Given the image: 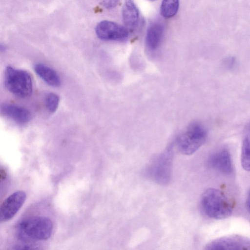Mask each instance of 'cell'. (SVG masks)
<instances>
[{
  "label": "cell",
  "instance_id": "cell-15",
  "mask_svg": "<svg viewBox=\"0 0 250 250\" xmlns=\"http://www.w3.org/2000/svg\"><path fill=\"white\" fill-rule=\"evenodd\" d=\"M179 0H163L160 13L165 18H170L177 12L179 8Z\"/></svg>",
  "mask_w": 250,
  "mask_h": 250
},
{
  "label": "cell",
  "instance_id": "cell-8",
  "mask_svg": "<svg viewBox=\"0 0 250 250\" xmlns=\"http://www.w3.org/2000/svg\"><path fill=\"white\" fill-rule=\"evenodd\" d=\"M26 194L23 190H18L7 197L0 208V222L11 219L23 205Z\"/></svg>",
  "mask_w": 250,
  "mask_h": 250
},
{
  "label": "cell",
  "instance_id": "cell-14",
  "mask_svg": "<svg viewBox=\"0 0 250 250\" xmlns=\"http://www.w3.org/2000/svg\"><path fill=\"white\" fill-rule=\"evenodd\" d=\"M241 163L244 169L250 171V123L245 128L241 148Z\"/></svg>",
  "mask_w": 250,
  "mask_h": 250
},
{
  "label": "cell",
  "instance_id": "cell-4",
  "mask_svg": "<svg viewBox=\"0 0 250 250\" xmlns=\"http://www.w3.org/2000/svg\"><path fill=\"white\" fill-rule=\"evenodd\" d=\"M207 137V130L201 123L190 124L178 137L176 141L179 151L185 155L195 153L204 144Z\"/></svg>",
  "mask_w": 250,
  "mask_h": 250
},
{
  "label": "cell",
  "instance_id": "cell-3",
  "mask_svg": "<svg viewBox=\"0 0 250 250\" xmlns=\"http://www.w3.org/2000/svg\"><path fill=\"white\" fill-rule=\"evenodd\" d=\"M4 81L7 89L17 97L24 98L32 94V78L25 70L7 66L5 70Z\"/></svg>",
  "mask_w": 250,
  "mask_h": 250
},
{
  "label": "cell",
  "instance_id": "cell-9",
  "mask_svg": "<svg viewBox=\"0 0 250 250\" xmlns=\"http://www.w3.org/2000/svg\"><path fill=\"white\" fill-rule=\"evenodd\" d=\"M208 164L211 168L226 175L230 174L233 171L231 155L226 148L220 149L212 154L208 159Z\"/></svg>",
  "mask_w": 250,
  "mask_h": 250
},
{
  "label": "cell",
  "instance_id": "cell-18",
  "mask_svg": "<svg viewBox=\"0 0 250 250\" xmlns=\"http://www.w3.org/2000/svg\"><path fill=\"white\" fill-rule=\"evenodd\" d=\"M235 60L233 58H228L224 61V65L228 68H231L234 66Z\"/></svg>",
  "mask_w": 250,
  "mask_h": 250
},
{
  "label": "cell",
  "instance_id": "cell-20",
  "mask_svg": "<svg viewBox=\"0 0 250 250\" xmlns=\"http://www.w3.org/2000/svg\"><path fill=\"white\" fill-rule=\"evenodd\" d=\"M6 49L5 46H3L2 44L0 45V50L2 51V50H4Z\"/></svg>",
  "mask_w": 250,
  "mask_h": 250
},
{
  "label": "cell",
  "instance_id": "cell-5",
  "mask_svg": "<svg viewBox=\"0 0 250 250\" xmlns=\"http://www.w3.org/2000/svg\"><path fill=\"white\" fill-rule=\"evenodd\" d=\"M173 149L169 146L151 164L147 170L148 176L158 184H166L171 178Z\"/></svg>",
  "mask_w": 250,
  "mask_h": 250
},
{
  "label": "cell",
  "instance_id": "cell-17",
  "mask_svg": "<svg viewBox=\"0 0 250 250\" xmlns=\"http://www.w3.org/2000/svg\"><path fill=\"white\" fill-rule=\"evenodd\" d=\"M119 0H102L103 6L107 9L113 8L117 5Z\"/></svg>",
  "mask_w": 250,
  "mask_h": 250
},
{
  "label": "cell",
  "instance_id": "cell-13",
  "mask_svg": "<svg viewBox=\"0 0 250 250\" xmlns=\"http://www.w3.org/2000/svg\"><path fill=\"white\" fill-rule=\"evenodd\" d=\"M34 69L37 74L49 85L57 87L61 84V81L59 75L52 68L38 63L34 65Z\"/></svg>",
  "mask_w": 250,
  "mask_h": 250
},
{
  "label": "cell",
  "instance_id": "cell-11",
  "mask_svg": "<svg viewBox=\"0 0 250 250\" xmlns=\"http://www.w3.org/2000/svg\"><path fill=\"white\" fill-rule=\"evenodd\" d=\"M164 33V26L161 23L155 22L149 25L146 37V45L149 50L155 51L159 47Z\"/></svg>",
  "mask_w": 250,
  "mask_h": 250
},
{
  "label": "cell",
  "instance_id": "cell-19",
  "mask_svg": "<svg viewBox=\"0 0 250 250\" xmlns=\"http://www.w3.org/2000/svg\"><path fill=\"white\" fill-rule=\"evenodd\" d=\"M246 206L247 209L250 213V190H249L246 200Z\"/></svg>",
  "mask_w": 250,
  "mask_h": 250
},
{
  "label": "cell",
  "instance_id": "cell-10",
  "mask_svg": "<svg viewBox=\"0 0 250 250\" xmlns=\"http://www.w3.org/2000/svg\"><path fill=\"white\" fill-rule=\"evenodd\" d=\"M0 111L3 115L19 124H26L31 118V113L27 109L13 104H2Z\"/></svg>",
  "mask_w": 250,
  "mask_h": 250
},
{
  "label": "cell",
  "instance_id": "cell-16",
  "mask_svg": "<svg viewBox=\"0 0 250 250\" xmlns=\"http://www.w3.org/2000/svg\"><path fill=\"white\" fill-rule=\"evenodd\" d=\"M45 104L47 110L50 113H54L58 108L59 97L55 93H50L46 96Z\"/></svg>",
  "mask_w": 250,
  "mask_h": 250
},
{
  "label": "cell",
  "instance_id": "cell-12",
  "mask_svg": "<svg viewBox=\"0 0 250 250\" xmlns=\"http://www.w3.org/2000/svg\"><path fill=\"white\" fill-rule=\"evenodd\" d=\"M123 21L125 25L134 29L138 24L139 12L133 0H125L122 10Z\"/></svg>",
  "mask_w": 250,
  "mask_h": 250
},
{
  "label": "cell",
  "instance_id": "cell-7",
  "mask_svg": "<svg viewBox=\"0 0 250 250\" xmlns=\"http://www.w3.org/2000/svg\"><path fill=\"white\" fill-rule=\"evenodd\" d=\"M97 37L104 41H122L126 40L129 35L125 27L113 21H103L95 28Z\"/></svg>",
  "mask_w": 250,
  "mask_h": 250
},
{
  "label": "cell",
  "instance_id": "cell-21",
  "mask_svg": "<svg viewBox=\"0 0 250 250\" xmlns=\"http://www.w3.org/2000/svg\"><path fill=\"white\" fill-rule=\"evenodd\" d=\"M151 0V1H154V0Z\"/></svg>",
  "mask_w": 250,
  "mask_h": 250
},
{
  "label": "cell",
  "instance_id": "cell-6",
  "mask_svg": "<svg viewBox=\"0 0 250 250\" xmlns=\"http://www.w3.org/2000/svg\"><path fill=\"white\" fill-rule=\"evenodd\" d=\"M208 250H250V239L240 235H230L213 240L205 248Z\"/></svg>",
  "mask_w": 250,
  "mask_h": 250
},
{
  "label": "cell",
  "instance_id": "cell-2",
  "mask_svg": "<svg viewBox=\"0 0 250 250\" xmlns=\"http://www.w3.org/2000/svg\"><path fill=\"white\" fill-rule=\"evenodd\" d=\"M201 205L204 213L214 219L228 218L233 211L229 199L222 191L214 188H208L203 193Z\"/></svg>",
  "mask_w": 250,
  "mask_h": 250
},
{
  "label": "cell",
  "instance_id": "cell-1",
  "mask_svg": "<svg viewBox=\"0 0 250 250\" xmlns=\"http://www.w3.org/2000/svg\"><path fill=\"white\" fill-rule=\"evenodd\" d=\"M53 229V223L49 218L35 216L21 221L17 226L16 234L22 241H43L50 237Z\"/></svg>",
  "mask_w": 250,
  "mask_h": 250
}]
</instances>
